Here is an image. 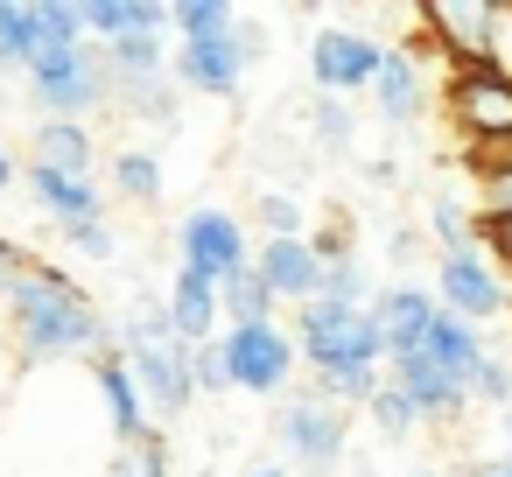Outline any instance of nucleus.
<instances>
[{
    "mask_svg": "<svg viewBox=\"0 0 512 477\" xmlns=\"http://www.w3.org/2000/svg\"><path fill=\"white\" fill-rule=\"evenodd\" d=\"M113 92H120V85H113V64H106V50H92V43L50 50V57L29 64V99H36L50 120H78V127H85V113L106 106Z\"/></svg>",
    "mask_w": 512,
    "mask_h": 477,
    "instance_id": "4",
    "label": "nucleus"
},
{
    "mask_svg": "<svg viewBox=\"0 0 512 477\" xmlns=\"http://www.w3.org/2000/svg\"><path fill=\"white\" fill-rule=\"evenodd\" d=\"M435 302H442L449 316H463V323H491V316L512 309V295H505V281H498V267H491L484 253H449V260H435Z\"/></svg>",
    "mask_w": 512,
    "mask_h": 477,
    "instance_id": "11",
    "label": "nucleus"
},
{
    "mask_svg": "<svg viewBox=\"0 0 512 477\" xmlns=\"http://www.w3.org/2000/svg\"><path fill=\"white\" fill-rule=\"evenodd\" d=\"M274 309H281V295L260 281V267H246L239 281H225V316H232V330H246V323H274Z\"/></svg>",
    "mask_w": 512,
    "mask_h": 477,
    "instance_id": "24",
    "label": "nucleus"
},
{
    "mask_svg": "<svg viewBox=\"0 0 512 477\" xmlns=\"http://www.w3.org/2000/svg\"><path fill=\"white\" fill-rule=\"evenodd\" d=\"M113 477H169V442H162V428L141 435V442H120V449H113Z\"/></svg>",
    "mask_w": 512,
    "mask_h": 477,
    "instance_id": "26",
    "label": "nucleus"
},
{
    "mask_svg": "<svg viewBox=\"0 0 512 477\" xmlns=\"http://www.w3.org/2000/svg\"><path fill=\"white\" fill-rule=\"evenodd\" d=\"M442 99H449V120L463 127L470 148L512 141V78L505 71H456Z\"/></svg>",
    "mask_w": 512,
    "mask_h": 477,
    "instance_id": "10",
    "label": "nucleus"
},
{
    "mask_svg": "<svg viewBox=\"0 0 512 477\" xmlns=\"http://www.w3.org/2000/svg\"><path fill=\"white\" fill-rule=\"evenodd\" d=\"M64 246H78L85 260H113V253H120V239H113V225H106V218H85V225H64Z\"/></svg>",
    "mask_w": 512,
    "mask_h": 477,
    "instance_id": "32",
    "label": "nucleus"
},
{
    "mask_svg": "<svg viewBox=\"0 0 512 477\" xmlns=\"http://www.w3.org/2000/svg\"><path fill=\"white\" fill-rule=\"evenodd\" d=\"M414 477H442V470H414Z\"/></svg>",
    "mask_w": 512,
    "mask_h": 477,
    "instance_id": "40",
    "label": "nucleus"
},
{
    "mask_svg": "<svg viewBox=\"0 0 512 477\" xmlns=\"http://www.w3.org/2000/svg\"><path fill=\"white\" fill-rule=\"evenodd\" d=\"M92 379H99V407H106V435H113V442L155 435V428H148V393L134 386V372H127L120 351H106V358L92 365Z\"/></svg>",
    "mask_w": 512,
    "mask_h": 477,
    "instance_id": "15",
    "label": "nucleus"
},
{
    "mask_svg": "<svg viewBox=\"0 0 512 477\" xmlns=\"http://www.w3.org/2000/svg\"><path fill=\"white\" fill-rule=\"evenodd\" d=\"M127 99V113L134 120H155V127H176V85L162 78V85H134V92H120Z\"/></svg>",
    "mask_w": 512,
    "mask_h": 477,
    "instance_id": "29",
    "label": "nucleus"
},
{
    "mask_svg": "<svg viewBox=\"0 0 512 477\" xmlns=\"http://www.w3.org/2000/svg\"><path fill=\"white\" fill-rule=\"evenodd\" d=\"M8 183H15V155H8V148H0V190H8Z\"/></svg>",
    "mask_w": 512,
    "mask_h": 477,
    "instance_id": "38",
    "label": "nucleus"
},
{
    "mask_svg": "<svg viewBox=\"0 0 512 477\" xmlns=\"http://www.w3.org/2000/svg\"><path fill=\"white\" fill-rule=\"evenodd\" d=\"M463 477H512V456H498V463H470Z\"/></svg>",
    "mask_w": 512,
    "mask_h": 477,
    "instance_id": "37",
    "label": "nucleus"
},
{
    "mask_svg": "<svg viewBox=\"0 0 512 477\" xmlns=\"http://www.w3.org/2000/svg\"><path fill=\"white\" fill-rule=\"evenodd\" d=\"M246 477H288V463H260V470H246Z\"/></svg>",
    "mask_w": 512,
    "mask_h": 477,
    "instance_id": "39",
    "label": "nucleus"
},
{
    "mask_svg": "<svg viewBox=\"0 0 512 477\" xmlns=\"http://www.w3.org/2000/svg\"><path fill=\"white\" fill-rule=\"evenodd\" d=\"M477 218H512V169L484 183V204H477Z\"/></svg>",
    "mask_w": 512,
    "mask_h": 477,
    "instance_id": "36",
    "label": "nucleus"
},
{
    "mask_svg": "<svg viewBox=\"0 0 512 477\" xmlns=\"http://www.w3.org/2000/svg\"><path fill=\"white\" fill-rule=\"evenodd\" d=\"M113 183L127 204H162V162L155 155H120L113 162Z\"/></svg>",
    "mask_w": 512,
    "mask_h": 477,
    "instance_id": "25",
    "label": "nucleus"
},
{
    "mask_svg": "<svg viewBox=\"0 0 512 477\" xmlns=\"http://www.w3.org/2000/svg\"><path fill=\"white\" fill-rule=\"evenodd\" d=\"M295 351H302L316 372H358V365H379V358H386V337H379L372 309L309 302V309H295Z\"/></svg>",
    "mask_w": 512,
    "mask_h": 477,
    "instance_id": "3",
    "label": "nucleus"
},
{
    "mask_svg": "<svg viewBox=\"0 0 512 477\" xmlns=\"http://www.w3.org/2000/svg\"><path fill=\"white\" fill-rule=\"evenodd\" d=\"M246 71H253V57H246V43H239V36L183 43V50H176V85H190V92H204V99H239Z\"/></svg>",
    "mask_w": 512,
    "mask_h": 477,
    "instance_id": "13",
    "label": "nucleus"
},
{
    "mask_svg": "<svg viewBox=\"0 0 512 477\" xmlns=\"http://www.w3.org/2000/svg\"><path fill=\"white\" fill-rule=\"evenodd\" d=\"M120 358H127L134 386L148 393L155 421H176V414L197 400V344L176 337L169 302H141V309L120 323Z\"/></svg>",
    "mask_w": 512,
    "mask_h": 477,
    "instance_id": "2",
    "label": "nucleus"
},
{
    "mask_svg": "<svg viewBox=\"0 0 512 477\" xmlns=\"http://www.w3.org/2000/svg\"><path fill=\"white\" fill-rule=\"evenodd\" d=\"M106 64H113V85H120V92H134V85H162V78L176 71V57H169L162 36H127V43L106 50Z\"/></svg>",
    "mask_w": 512,
    "mask_h": 477,
    "instance_id": "19",
    "label": "nucleus"
},
{
    "mask_svg": "<svg viewBox=\"0 0 512 477\" xmlns=\"http://www.w3.org/2000/svg\"><path fill=\"white\" fill-rule=\"evenodd\" d=\"M435 316H442L435 288H421V281L379 288V295H372V323H379V337H386V365H393V358H414V351L428 344Z\"/></svg>",
    "mask_w": 512,
    "mask_h": 477,
    "instance_id": "12",
    "label": "nucleus"
},
{
    "mask_svg": "<svg viewBox=\"0 0 512 477\" xmlns=\"http://www.w3.org/2000/svg\"><path fill=\"white\" fill-rule=\"evenodd\" d=\"M22 379H29V365H22V351H15V337H8V316H0V421H8Z\"/></svg>",
    "mask_w": 512,
    "mask_h": 477,
    "instance_id": "30",
    "label": "nucleus"
},
{
    "mask_svg": "<svg viewBox=\"0 0 512 477\" xmlns=\"http://www.w3.org/2000/svg\"><path fill=\"white\" fill-rule=\"evenodd\" d=\"M29 29H36V50H78L92 29H85V8L78 0H29Z\"/></svg>",
    "mask_w": 512,
    "mask_h": 477,
    "instance_id": "21",
    "label": "nucleus"
},
{
    "mask_svg": "<svg viewBox=\"0 0 512 477\" xmlns=\"http://www.w3.org/2000/svg\"><path fill=\"white\" fill-rule=\"evenodd\" d=\"M176 253H183V274H204V281H239L253 260H246V232H239V218L232 211H218V204H197L183 225H176Z\"/></svg>",
    "mask_w": 512,
    "mask_h": 477,
    "instance_id": "7",
    "label": "nucleus"
},
{
    "mask_svg": "<svg viewBox=\"0 0 512 477\" xmlns=\"http://www.w3.org/2000/svg\"><path fill=\"white\" fill-rule=\"evenodd\" d=\"M176 36H183V43H218V36H239L232 0H176Z\"/></svg>",
    "mask_w": 512,
    "mask_h": 477,
    "instance_id": "23",
    "label": "nucleus"
},
{
    "mask_svg": "<svg viewBox=\"0 0 512 477\" xmlns=\"http://www.w3.org/2000/svg\"><path fill=\"white\" fill-rule=\"evenodd\" d=\"M309 134H316L323 148H351L358 120H351V106H344V99H316V106H309Z\"/></svg>",
    "mask_w": 512,
    "mask_h": 477,
    "instance_id": "28",
    "label": "nucleus"
},
{
    "mask_svg": "<svg viewBox=\"0 0 512 477\" xmlns=\"http://www.w3.org/2000/svg\"><path fill=\"white\" fill-rule=\"evenodd\" d=\"M169 316H176V337L183 344H211V330L225 316V288L204 281V274H176L169 281Z\"/></svg>",
    "mask_w": 512,
    "mask_h": 477,
    "instance_id": "18",
    "label": "nucleus"
},
{
    "mask_svg": "<svg viewBox=\"0 0 512 477\" xmlns=\"http://www.w3.org/2000/svg\"><path fill=\"white\" fill-rule=\"evenodd\" d=\"M379 64H386V43H372L358 29H316V43H309V78H316L323 99L372 92L379 85Z\"/></svg>",
    "mask_w": 512,
    "mask_h": 477,
    "instance_id": "8",
    "label": "nucleus"
},
{
    "mask_svg": "<svg viewBox=\"0 0 512 477\" xmlns=\"http://www.w3.org/2000/svg\"><path fill=\"white\" fill-rule=\"evenodd\" d=\"M498 22H505V8H484V0H435V8H421V29L435 36V50L456 71H498Z\"/></svg>",
    "mask_w": 512,
    "mask_h": 477,
    "instance_id": "6",
    "label": "nucleus"
},
{
    "mask_svg": "<svg viewBox=\"0 0 512 477\" xmlns=\"http://www.w3.org/2000/svg\"><path fill=\"white\" fill-rule=\"evenodd\" d=\"M22 176H29V190H36V204H43L50 218H64V225L106 218V204H99V183H92V176H57V169H43V162H29Z\"/></svg>",
    "mask_w": 512,
    "mask_h": 477,
    "instance_id": "17",
    "label": "nucleus"
},
{
    "mask_svg": "<svg viewBox=\"0 0 512 477\" xmlns=\"http://www.w3.org/2000/svg\"><path fill=\"white\" fill-rule=\"evenodd\" d=\"M36 162L57 176H92V134L78 120H43L36 127Z\"/></svg>",
    "mask_w": 512,
    "mask_h": 477,
    "instance_id": "20",
    "label": "nucleus"
},
{
    "mask_svg": "<svg viewBox=\"0 0 512 477\" xmlns=\"http://www.w3.org/2000/svg\"><path fill=\"white\" fill-rule=\"evenodd\" d=\"M372 421H379V435H393V442L421 428V414H414V400H407V393H400L393 379H386V386L372 393Z\"/></svg>",
    "mask_w": 512,
    "mask_h": 477,
    "instance_id": "27",
    "label": "nucleus"
},
{
    "mask_svg": "<svg viewBox=\"0 0 512 477\" xmlns=\"http://www.w3.org/2000/svg\"><path fill=\"white\" fill-rule=\"evenodd\" d=\"M477 400H484V407H512V365H505V358H484V372H477Z\"/></svg>",
    "mask_w": 512,
    "mask_h": 477,
    "instance_id": "34",
    "label": "nucleus"
},
{
    "mask_svg": "<svg viewBox=\"0 0 512 477\" xmlns=\"http://www.w3.org/2000/svg\"><path fill=\"white\" fill-rule=\"evenodd\" d=\"M197 393H232V358H225V337L197 344Z\"/></svg>",
    "mask_w": 512,
    "mask_h": 477,
    "instance_id": "33",
    "label": "nucleus"
},
{
    "mask_svg": "<svg viewBox=\"0 0 512 477\" xmlns=\"http://www.w3.org/2000/svg\"><path fill=\"white\" fill-rule=\"evenodd\" d=\"M484 225V246H491V260L512 274V218H477Z\"/></svg>",
    "mask_w": 512,
    "mask_h": 477,
    "instance_id": "35",
    "label": "nucleus"
},
{
    "mask_svg": "<svg viewBox=\"0 0 512 477\" xmlns=\"http://www.w3.org/2000/svg\"><path fill=\"white\" fill-rule=\"evenodd\" d=\"M225 358H232V386L239 393H288L295 379V337L281 323H246V330H225Z\"/></svg>",
    "mask_w": 512,
    "mask_h": 477,
    "instance_id": "9",
    "label": "nucleus"
},
{
    "mask_svg": "<svg viewBox=\"0 0 512 477\" xmlns=\"http://www.w3.org/2000/svg\"><path fill=\"white\" fill-rule=\"evenodd\" d=\"M372 106H379L386 127H407V120L428 106V78H421V57H414V50H386L379 85H372Z\"/></svg>",
    "mask_w": 512,
    "mask_h": 477,
    "instance_id": "16",
    "label": "nucleus"
},
{
    "mask_svg": "<svg viewBox=\"0 0 512 477\" xmlns=\"http://www.w3.org/2000/svg\"><path fill=\"white\" fill-rule=\"evenodd\" d=\"M0 316H8V337H15L29 372H43V365H99L106 351H120V330H106L99 302L64 267H43V260H22Z\"/></svg>",
    "mask_w": 512,
    "mask_h": 477,
    "instance_id": "1",
    "label": "nucleus"
},
{
    "mask_svg": "<svg viewBox=\"0 0 512 477\" xmlns=\"http://www.w3.org/2000/svg\"><path fill=\"white\" fill-rule=\"evenodd\" d=\"M253 267H260V281H267L281 302H295V309H309V302L323 295V253H316L309 239H267Z\"/></svg>",
    "mask_w": 512,
    "mask_h": 477,
    "instance_id": "14",
    "label": "nucleus"
},
{
    "mask_svg": "<svg viewBox=\"0 0 512 477\" xmlns=\"http://www.w3.org/2000/svg\"><path fill=\"white\" fill-rule=\"evenodd\" d=\"M43 50H36V29H29V0H0V78L8 71H29Z\"/></svg>",
    "mask_w": 512,
    "mask_h": 477,
    "instance_id": "22",
    "label": "nucleus"
},
{
    "mask_svg": "<svg viewBox=\"0 0 512 477\" xmlns=\"http://www.w3.org/2000/svg\"><path fill=\"white\" fill-rule=\"evenodd\" d=\"M260 225H267V239H302V211H295V197L260 190Z\"/></svg>",
    "mask_w": 512,
    "mask_h": 477,
    "instance_id": "31",
    "label": "nucleus"
},
{
    "mask_svg": "<svg viewBox=\"0 0 512 477\" xmlns=\"http://www.w3.org/2000/svg\"><path fill=\"white\" fill-rule=\"evenodd\" d=\"M274 428H281V449H288V463H295V470L330 477V470L344 463L351 421H344V407H337L330 393H302V400H288Z\"/></svg>",
    "mask_w": 512,
    "mask_h": 477,
    "instance_id": "5",
    "label": "nucleus"
}]
</instances>
